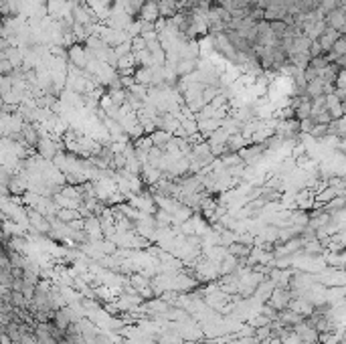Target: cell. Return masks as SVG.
Returning a JSON list of instances; mask_svg holds the SVG:
<instances>
[{
	"label": "cell",
	"instance_id": "cell-1",
	"mask_svg": "<svg viewBox=\"0 0 346 344\" xmlns=\"http://www.w3.org/2000/svg\"><path fill=\"white\" fill-rule=\"evenodd\" d=\"M144 15H146V19H154L158 15V5H146L144 7Z\"/></svg>",
	"mask_w": 346,
	"mask_h": 344
}]
</instances>
